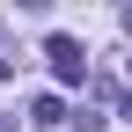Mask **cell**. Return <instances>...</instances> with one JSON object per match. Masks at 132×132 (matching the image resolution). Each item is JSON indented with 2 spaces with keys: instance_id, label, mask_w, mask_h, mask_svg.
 Masks as SVG:
<instances>
[{
  "instance_id": "obj_1",
  "label": "cell",
  "mask_w": 132,
  "mask_h": 132,
  "mask_svg": "<svg viewBox=\"0 0 132 132\" xmlns=\"http://www.w3.org/2000/svg\"><path fill=\"white\" fill-rule=\"evenodd\" d=\"M44 59H52V73L66 81V88H81V81H88V52H81L73 37H44Z\"/></svg>"
},
{
  "instance_id": "obj_2",
  "label": "cell",
  "mask_w": 132,
  "mask_h": 132,
  "mask_svg": "<svg viewBox=\"0 0 132 132\" xmlns=\"http://www.w3.org/2000/svg\"><path fill=\"white\" fill-rule=\"evenodd\" d=\"M29 118H37V125H59V118H66V103H59V95H37V103H29Z\"/></svg>"
},
{
  "instance_id": "obj_3",
  "label": "cell",
  "mask_w": 132,
  "mask_h": 132,
  "mask_svg": "<svg viewBox=\"0 0 132 132\" xmlns=\"http://www.w3.org/2000/svg\"><path fill=\"white\" fill-rule=\"evenodd\" d=\"M7 73H15V59H7V52H0V81H7Z\"/></svg>"
},
{
  "instance_id": "obj_4",
  "label": "cell",
  "mask_w": 132,
  "mask_h": 132,
  "mask_svg": "<svg viewBox=\"0 0 132 132\" xmlns=\"http://www.w3.org/2000/svg\"><path fill=\"white\" fill-rule=\"evenodd\" d=\"M0 132H22V125H15V118H7V110H0Z\"/></svg>"
}]
</instances>
